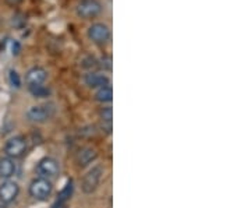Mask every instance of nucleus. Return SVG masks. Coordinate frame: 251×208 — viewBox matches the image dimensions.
I'll list each match as a JSON object with an SVG mask.
<instances>
[{"label":"nucleus","instance_id":"nucleus-1","mask_svg":"<svg viewBox=\"0 0 251 208\" xmlns=\"http://www.w3.org/2000/svg\"><path fill=\"white\" fill-rule=\"evenodd\" d=\"M53 193V184L52 182L44 179V178H36L29 184V194L38 201H46Z\"/></svg>","mask_w":251,"mask_h":208},{"label":"nucleus","instance_id":"nucleus-2","mask_svg":"<svg viewBox=\"0 0 251 208\" xmlns=\"http://www.w3.org/2000/svg\"><path fill=\"white\" fill-rule=\"evenodd\" d=\"M102 175H103V166L102 165H95L92 169H90L87 175L82 178L81 183V189L85 194H91L98 189L99 183L102 181Z\"/></svg>","mask_w":251,"mask_h":208},{"label":"nucleus","instance_id":"nucleus-3","mask_svg":"<svg viewBox=\"0 0 251 208\" xmlns=\"http://www.w3.org/2000/svg\"><path fill=\"white\" fill-rule=\"evenodd\" d=\"M102 10L103 7L98 0H82L75 7V14L82 20H91L98 17Z\"/></svg>","mask_w":251,"mask_h":208},{"label":"nucleus","instance_id":"nucleus-4","mask_svg":"<svg viewBox=\"0 0 251 208\" xmlns=\"http://www.w3.org/2000/svg\"><path fill=\"white\" fill-rule=\"evenodd\" d=\"M59 172H60V165L52 156L42 158L36 165V173L39 175V178H44L48 181L56 178Z\"/></svg>","mask_w":251,"mask_h":208},{"label":"nucleus","instance_id":"nucleus-5","mask_svg":"<svg viewBox=\"0 0 251 208\" xmlns=\"http://www.w3.org/2000/svg\"><path fill=\"white\" fill-rule=\"evenodd\" d=\"M4 154L6 156H9L11 159H16V158H21L23 155L25 154L27 151V141L25 138L21 136H16L9 138L4 144Z\"/></svg>","mask_w":251,"mask_h":208},{"label":"nucleus","instance_id":"nucleus-6","mask_svg":"<svg viewBox=\"0 0 251 208\" xmlns=\"http://www.w3.org/2000/svg\"><path fill=\"white\" fill-rule=\"evenodd\" d=\"M87 35H88V38L94 44L103 45V44H106L110 39V28L106 24H103V23H94L88 28Z\"/></svg>","mask_w":251,"mask_h":208},{"label":"nucleus","instance_id":"nucleus-7","mask_svg":"<svg viewBox=\"0 0 251 208\" xmlns=\"http://www.w3.org/2000/svg\"><path fill=\"white\" fill-rule=\"evenodd\" d=\"M20 193V186L16 182L4 181L0 184V203L1 204H10L17 199Z\"/></svg>","mask_w":251,"mask_h":208},{"label":"nucleus","instance_id":"nucleus-8","mask_svg":"<svg viewBox=\"0 0 251 208\" xmlns=\"http://www.w3.org/2000/svg\"><path fill=\"white\" fill-rule=\"evenodd\" d=\"M50 118V110L46 105H34L27 110V119L32 123H45Z\"/></svg>","mask_w":251,"mask_h":208},{"label":"nucleus","instance_id":"nucleus-9","mask_svg":"<svg viewBox=\"0 0 251 208\" xmlns=\"http://www.w3.org/2000/svg\"><path fill=\"white\" fill-rule=\"evenodd\" d=\"M48 78V72L44 67L35 66L32 69H29L25 74V82L28 87H34V85H42Z\"/></svg>","mask_w":251,"mask_h":208},{"label":"nucleus","instance_id":"nucleus-10","mask_svg":"<svg viewBox=\"0 0 251 208\" xmlns=\"http://www.w3.org/2000/svg\"><path fill=\"white\" fill-rule=\"evenodd\" d=\"M84 82L90 88H102V87L110 85V78L100 73H88L84 76Z\"/></svg>","mask_w":251,"mask_h":208},{"label":"nucleus","instance_id":"nucleus-11","mask_svg":"<svg viewBox=\"0 0 251 208\" xmlns=\"http://www.w3.org/2000/svg\"><path fill=\"white\" fill-rule=\"evenodd\" d=\"M98 158V153L95 148L92 147H85L78 151V154L75 156V161H77V165L84 168V166H88L91 163L94 162L95 159Z\"/></svg>","mask_w":251,"mask_h":208},{"label":"nucleus","instance_id":"nucleus-12","mask_svg":"<svg viewBox=\"0 0 251 208\" xmlns=\"http://www.w3.org/2000/svg\"><path fill=\"white\" fill-rule=\"evenodd\" d=\"M16 169H17V166H16L14 159H11L9 156L0 158V179L10 181V178L14 176Z\"/></svg>","mask_w":251,"mask_h":208},{"label":"nucleus","instance_id":"nucleus-13","mask_svg":"<svg viewBox=\"0 0 251 208\" xmlns=\"http://www.w3.org/2000/svg\"><path fill=\"white\" fill-rule=\"evenodd\" d=\"M95 100L98 102H102V104H106V102H110L113 100V90L110 85H106V87H102V88H98V91L95 92Z\"/></svg>","mask_w":251,"mask_h":208},{"label":"nucleus","instance_id":"nucleus-14","mask_svg":"<svg viewBox=\"0 0 251 208\" xmlns=\"http://www.w3.org/2000/svg\"><path fill=\"white\" fill-rule=\"evenodd\" d=\"M28 90L31 92V95L34 98H48L50 95V90L45 87L44 84L42 85H34V87H28Z\"/></svg>","mask_w":251,"mask_h":208},{"label":"nucleus","instance_id":"nucleus-15","mask_svg":"<svg viewBox=\"0 0 251 208\" xmlns=\"http://www.w3.org/2000/svg\"><path fill=\"white\" fill-rule=\"evenodd\" d=\"M100 119L103 122V126L105 125L108 126L109 133H110V130H112V119H113V110H112L110 106H106V108H103L100 110Z\"/></svg>","mask_w":251,"mask_h":208},{"label":"nucleus","instance_id":"nucleus-16","mask_svg":"<svg viewBox=\"0 0 251 208\" xmlns=\"http://www.w3.org/2000/svg\"><path fill=\"white\" fill-rule=\"evenodd\" d=\"M9 81L11 84V87H14V88L21 87V77L16 70H10L9 72Z\"/></svg>","mask_w":251,"mask_h":208},{"label":"nucleus","instance_id":"nucleus-17","mask_svg":"<svg viewBox=\"0 0 251 208\" xmlns=\"http://www.w3.org/2000/svg\"><path fill=\"white\" fill-rule=\"evenodd\" d=\"M20 52H21V44L18 41H13L11 42V53H13V56H17V54H20Z\"/></svg>","mask_w":251,"mask_h":208},{"label":"nucleus","instance_id":"nucleus-18","mask_svg":"<svg viewBox=\"0 0 251 208\" xmlns=\"http://www.w3.org/2000/svg\"><path fill=\"white\" fill-rule=\"evenodd\" d=\"M106 67L108 70H112V59L110 57H103L102 59V67Z\"/></svg>","mask_w":251,"mask_h":208},{"label":"nucleus","instance_id":"nucleus-19","mask_svg":"<svg viewBox=\"0 0 251 208\" xmlns=\"http://www.w3.org/2000/svg\"><path fill=\"white\" fill-rule=\"evenodd\" d=\"M7 3H9L10 6H17V4H20L23 0H6Z\"/></svg>","mask_w":251,"mask_h":208},{"label":"nucleus","instance_id":"nucleus-20","mask_svg":"<svg viewBox=\"0 0 251 208\" xmlns=\"http://www.w3.org/2000/svg\"><path fill=\"white\" fill-rule=\"evenodd\" d=\"M0 208H6V207H4V204H1V203H0Z\"/></svg>","mask_w":251,"mask_h":208}]
</instances>
